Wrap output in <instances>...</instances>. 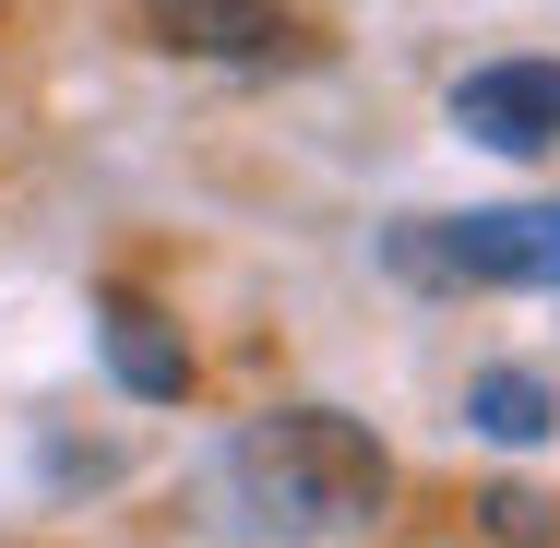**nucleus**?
<instances>
[{
    "label": "nucleus",
    "mask_w": 560,
    "mask_h": 548,
    "mask_svg": "<svg viewBox=\"0 0 560 548\" xmlns=\"http://www.w3.org/2000/svg\"><path fill=\"white\" fill-rule=\"evenodd\" d=\"M394 275H418V287H560V203L442 215L418 238H394Z\"/></svg>",
    "instance_id": "obj_2"
},
{
    "label": "nucleus",
    "mask_w": 560,
    "mask_h": 548,
    "mask_svg": "<svg viewBox=\"0 0 560 548\" xmlns=\"http://www.w3.org/2000/svg\"><path fill=\"white\" fill-rule=\"evenodd\" d=\"M226 477H238V501H250L262 525H287V537L370 525V513H382V489H394L382 441L358 430L346 406H287V418H262V430H238Z\"/></svg>",
    "instance_id": "obj_1"
},
{
    "label": "nucleus",
    "mask_w": 560,
    "mask_h": 548,
    "mask_svg": "<svg viewBox=\"0 0 560 548\" xmlns=\"http://www.w3.org/2000/svg\"><path fill=\"white\" fill-rule=\"evenodd\" d=\"M143 24L191 60H299L311 48L299 0H143Z\"/></svg>",
    "instance_id": "obj_4"
},
{
    "label": "nucleus",
    "mask_w": 560,
    "mask_h": 548,
    "mask_svg": "<svg viewBox=\"0 0 560 548\" xmlns=\"http://www.w3.org/2000/svg\"><path fill=\"white\" fill-rule=\"evenodd\" d=\"M453 119L489 143V155H549L560 143V60H489L453 84Z\"/></svg>",
    "instance_id": "obj_3"
},
{
    "label": "nucleus",
    "mask_w": 560,
    "mask_h": 548,
    "mask_svg": "<svg viewBox=\"0 0 560 548\" xmlns=\"http://www.w3.org/2000/svg\"><path fill=\"white\" fill-rule=\"evenodd\" d=\"M489 537H501V548H560L549 489H489Z\"/></svg>",
    "instance_id": "obj_7"
},
{
    "label": "nucleus",
    "mask_w": 560,
    "mask_h": 548,
    "mask_svg": "<svg viewBox=\"0 0 560 548\" xmlns=\"http://www.w3.org/2000/svg\"><path fill=\"white\" fill-rule=\"evenodd\" d=\"M465 418H477L489 441H513V453L560 430V406H549V382H537V370H477V382H465Z\"/></svg>",
    "instance_id": "obj_6"
},
{
    "label": "nucleus",
    "mask_w": 560,
    "mask_h": 548,
    "mask_svg": "<svg viewBox=\"0 0 560 548\" xmlns=\"http://www.w3.org/2000/svg\"><path fill=\"white\" fill-rule=\"evenodd\" d=\"M96 334H108V370L143 406H179V394H191V346L155 323V299H96Z\"/></svg>",
    "instance_id": "obj_5"
}]
</instances>
